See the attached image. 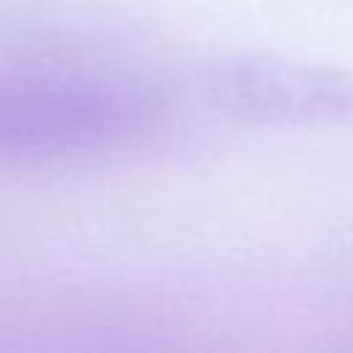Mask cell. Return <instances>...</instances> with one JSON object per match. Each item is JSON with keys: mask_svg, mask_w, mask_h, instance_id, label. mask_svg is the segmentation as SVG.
I'll return each instance as SVG.
<instances>
[{"mask_svg": "<svg viewBox=\"0 0 353 353\" xmlns=\"http://www.w3.org/2000/svg\"><path fill=\"white\" fill-rule=\"evenodd\" d=\"M163 97L108 72H28L0 80V157L19 163L121 152L149 138Z\"/></svg>", "mask_w": 353, "mask_h": 353, "instance_id": "obj_1", "label": "cell"}, {"mask_svg": "<svg viewBox=\"0 0 353 353\" xmlns=\"http://www.w3.org/2000/svg\"><path fill=\"white\" fill-rule=\"evenodd\" d=\"M210 105L243 124L339 127L353 121V74L331 66L273 58L229 55L207 66Z\"/></svg>", "mask_w": 353, "mask_h": 353, "instance_id": "obj_2", "label": "cell"}]
</instances>
